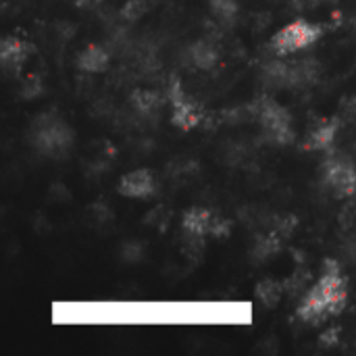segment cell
I'll return each instance as SVG.
<instances>
[{"label":"cell","mask_w":356,"mask_h":356,"mask_svg":"<svg viewBox=\"0 0 356 356\" xmlns=\"http://www.w3.org/2000/svg\"><path fill=\"white\" fill-rule=\"evenodd\" d=\"M348 302V282L336 261H325L319 280L305 294L296 315L311 325L338 317Z\"/></svg>","instance_id":"cell-1"},{"label":"cell","mask_w":356,"mask_h":356,"mask_svg":"<svg viewBox=\"0 0 356 356\" xmlns=\"http://www.w3.org/2000/svg\"><path fill=\"white\" fill-rule=\"evenodd\" d=\"M321 27L307 21V19H294L282 29H277L271 38V50L280 56H290L294 52H300L309 46H313L321 38Z\"/></svg>","instance_id":"cell-2"},{"label":"cell","mask_w":356,"mask_h":356,"mask_svg":"<svg viewBox=\"0 0 356 356\" xmlns=\"http://www.w3.org/2000/svg\"><path fill=\"white\" fill-rule=\"evenodd\" d=\"M259 125L265 138L275 146H288L294 140V123L290 113L275 100L265 98L259 104Z\"/></svg>","instance_id":"cell-3"},{"label":"cell","mask_w":356,"mask_h":356,"mask_svg":"<svg viewBox=\"0 0 356 356\" xmlns=\"http://www.w3.org/2000/svg\"><path fill=\"white\" fill-rule=\"evenodd\" d=\"M323 181L336 198H353L356 194L355 163L342 154H332L323 163Z\"/></svg>","instance_id":"cell-4"},{"label":"cell","mask_w":356,"mask_h":356,"mask_svg":"<svg viewBox=\"0 0 356 356\" xmlns=\"http://www.w3.org/2000/svg\"><path fill=\"white\" fill-rule=\"evenodd\" d=\"M181 227L192 238H225L229 234V221L207 207H190L181 217Z\"/></svg>","instance_id":"cell-5"},{"label":"cell","mask_w":356,"mask_h":356,"mask_svg":"<svg viewBox=\"0 0 356 356\" xmlns=\"http://www.w3.org/2000/svg\"><path fill=\"white\" fill-rule=\"evenodd\" d=\"M169 104H171V123L181 131H192L202 121V108L194 102L175 79L169 86Z\"/></svg>","instance_id":"cell-6"},{"label":"cell","mask_w":356,"mask_h":356,"mask_svg":"<svg viewBox=\"0 0 356 356\" xmlns=\"http://www.w3.org/2000/svg\"><path fill=\"white\" fill-rule=\"evenodd\" d=\"M71 142H73L71 129L60 119L46 117V121L35 125L33 144L44 154H60L71 146Z\"/></svg>","instance_id":"cell-7"},{"label":"cell","mask_w":356,"mask_h":356,"mask_svg":"<svg viewBox=\"0 0 356 356\" xmlns=\"http://www.w3.org/2000/svg\"><path fill=\"white\" fill-rule=\"evenodd\" d=\"M117 192L125 198L144 200L156 192V179L150 169H134L121 175L117 184Z\"/></svg>","instance_id":"cell-8"},{"label":"cell","mask_w":356,"mask_h":356,"mask_svg":"<svg viewBox=\"0 0 356 356\" xmlns=\"http://www.w3.org/2000/svg\"><path fill=\"white\" fill-rule=\"evenodd\" d=\"M31 52L33 46L27 40H21L17 35H6L0 44V63L6 71H19Z\"/></svg>","instance_id":"cell-9"},{"label":"cell","mask_w":356,"mask_h":356,"mask_svg":"<svg viewBox=\"0 0 356 356\" xmlns=\"http://www.w3.org/2000/svg\"><path fill=\"white\" fill-rule=\"evenodd\" d=\"M338 129H340V121L338 119H327L319 125H315L305 142H302V148L307 152H325L334 146V140L338 136Z\"/></svg>","instance_id":"cell-10"},{"label":"cell","mask_w":356,"mask_h":356,"mask_svg":"<svg viewBox=\"0 0 356 356\" xmlns=\"http://www.w3.org/2000/svg\"><path fill=\"white\" fill-rule=\"evenodd\" d=\"M108 63H111L108 52L98 44L86 46L77 56V67L86 73H102V71H106Z\"/></svg>","instance_id":"cell-11"},{"label":"cell","mask_w":356,"mask_h":356,"mask_svg":"<svg viewBox=\"0 0 356 356\" xmlns=\"http://www.w3.org/2000/svg\"><path fill=\"white\" fill-rule=\"evenodd\" d=\"M190 58L196 67L200 69H211L217 60V50L207 44V42H198L192 50H190Z\"/></svg>","instance_id":"cell-12"}]
</instances>
